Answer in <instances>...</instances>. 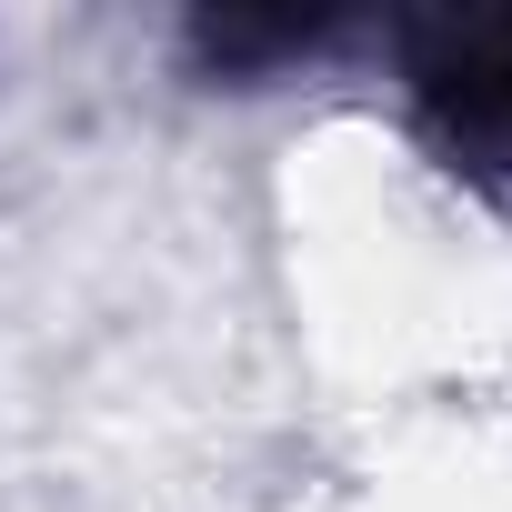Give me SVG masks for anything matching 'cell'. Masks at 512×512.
Listing matches in <instances>:
<instances>
[{"mask_svg": "<svg viewBox=\"0 0 512 512\" xmlns=\"http://www.w3.org/2000/svg\"><path fill=\"white\" fill-rule=\"evenodd\" d=\"M412 121L472 191L512 201V11H442L402 41Z\"/></svg>", "mask_w": 512, "mask_h": 512, "instance_id": "obj_1", "label": "cell"}]
</instances>
